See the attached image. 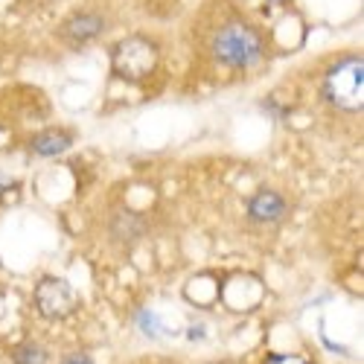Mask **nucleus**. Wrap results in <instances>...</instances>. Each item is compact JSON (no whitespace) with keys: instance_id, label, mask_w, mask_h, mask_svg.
Segmentation results:
<instances>
[{"instance_id":"9b49d317","label":"nucleus","mask_w":364,"mask_h":364,"mask_svg":"<svg viewBox=\"0 0 364 364\" xmlns=\"http://www.w3.org/2000/svg\"><path fill=\"white\" fill-rule=\"evenodd\" d=\"M265 364H306V358H300V355H268Z\"/></svg>"},{"instance_id":"7ed1b4c3","label":"nucleus","mask_w":364,"mask_h":364,"mask_svg":"<svg viewBox=\"0 0 364 364\" xmlns=\"http://www.w3.org/2000/svg\"><path fill=\"white\" fill-rule=\"evenodd\" d=\"M158 44L151 38H143V36H129L123 38L114 53H111V68L119 79L126 82H140L146 76L155 73L158 68Z\"/></svg>"},{"instance_id":"f03ea898","label":"nucleus","mask_w":364,"mask_h":364,"mask_svg":"<svg viewBox=\"0 0 364 364\" xmlns=\"http://www.w3.org/2000/svg\"><path fill=\"white\" fill-rule=\"evenodd\" d=\"M323 94L341 111H361V105H364V62H361V55L341 58V62L326 73Z\"/></svg>"},{"instance_id":"423d86ee","label":"nucleus","mask_w":364,"mask_h":364,"mask_svg":"<svg viewBox=\"0 0 364 364\" xmlns=\"http://www.w3.org/2000/svg\"><path fill=\"white\" fill-rule=\"evenodd\" d=\"M105 29V21L94 12H79L73 18L65 21L62 26V36L70 41V44H85V41H94L97 36H102Z\"/></svg>"},{"instance_id":"20e7f679","label":"nucleus","mask_w":364,"mask_h":364,"mask_svg":"<svg viewBox=\"0 0 364 364\" xmlns=\"http://www.w3.org/2000/svg\"><path fill=\"white\" fill-rule=\"evenodd\" d=\"M76 303H79V297H76L73 286L62 277H44L36 286V309L50 321L68 318L76 309Z\"/></svg>"},{"instance_id":"9d476101","label":"nucleus","mask_w":364,"mask_h":364,"mask_svg":"<svg viewBox=\"0 0 364 364\" xmlns=\"http://www.w3.org/2000/svg\"><path fill=\"white\" fill-rule=\"evenodd\" d=\"M44 361H47V355L36 344H23L15 350V364H44Z\"/></svg>"},{"instance_id":"f257e3e1","label":"nucleus","mask_w":364,"mask_h":364,"mask_svg":"<svg viewBox=\"0 0 364 364\" xmlns=\"http://www.w3.org/2000/svg\"><path fill=\"white\" fill-rule=\"evenodd\" d=\"M213 53L222 65L228 68H251L257 65L265 44L259 38V33L248 23H228L219 29V36L213 38Z\"/></svg>"},{"instance_id":"6e6552de","label":"nucleus","mask_w":364,"mask_h":364,"mask_svg":"<svg viewBox=\"0 0 364 364\" xmlns=\"http://www.w3.org/2000/svg\"><path fill=\"white\" fill-rule=\"evenodd\" d=\"M65 149H70V137L65 132H47V134H38L33 140V151L36 155H44V158L62 155Z\"/></svg>"},{"instance_id":"1a4fd4ad","label":"nucleus","mask_w":364,"mask_h":364,"mask_svg":"<svg viewBox=\"0 0 364 364\" xmlns=\"http://www.w3.org/2000/svg\"><path fill=\"white\" fill-rule=\"evenodd\" d=\"M187 297L196 303V306H213L219 300V283L210 277H198L187 286Z\"/></svg>"},{"instance_id":"ddd939ff","label":"nucleus","mask_w":364,"mask_h":364,"mask_svg":"<svg viewBox=\"0 0 364 364\" xmlns=\"http://www.w3.org/2000/svg\"><path fill=\"white\" fill-rule=\"evenodd\" d=\"M271 6H286V4H291V0H268Z\"/></svg>"},{"instance_id":"39448f33","label":"nucleus","mask_w":364,"mask_h":364,"mask_svg":"<svg viewBox=\"0 0 364 364\" xmlns=\"http://www.w3.org/2000/svg\"><path fill=\"white\" fill-rule=\"evenodd\" d=\"M219 300L230 312H254L265 300V286L254 274H233L219 283Z\"/></svg>"},{"instance_id":"0eeeda50","label":"nucleus","mask_w":364,"mask_h":364,"mask_svg":"<svg viewBox=\"0 0 364 364\" xmlns=\"http://www.w3.org/2000/svg\"><path fill=\"white\" fill-rule=\"evenodd\" d=\"M286 201L283 196H277L274 190H259L251 201H248V216L254 222H277L286 216Z\"/></svg>"},{"instance_id":"f8f14e48","label":"nucleus","mask_w":364,"mask_h":364,"mask_svg":"<svg viewBox=\"0 0 364 364\" xmlns=\"http://www.w3.org/2000/svg\"><path fill=\"white\" fill-rule=\"evenodd\" d=\"M65 364H90V358L87 355H70Z\"/></svg>"}]
</instances>
